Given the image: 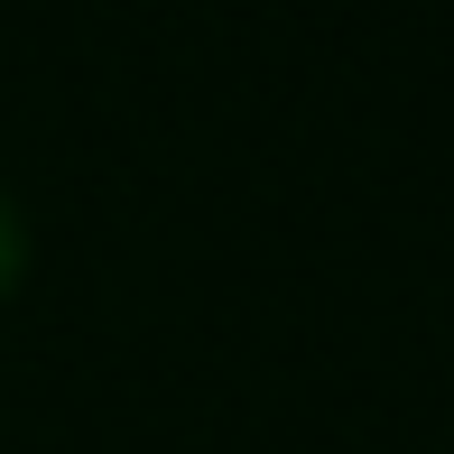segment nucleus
Here are the masks:
<instances>
[{
  "label": "nucleus",
  "mask_w": 454,
  "mask_h": 454,
  "mask_svg": "<svg viewBox=\"0 0 454 454\" xmlns=\"http://www.w3.org/2000/svg\"><path fill=\"white\" fill-rule=\"evenodd\" d=\"M19 278H28V214H19V195L0 185V306H10Z\"/></svg>",
  "instance_id": "f257e3e1"
}]
</instances>
